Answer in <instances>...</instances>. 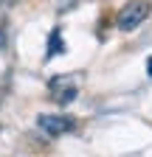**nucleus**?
Masks as SVG:
<instances>
[{"label": "nucleus", "instance_id": "1", "mask_svg": "<svg viewBox=\"0 0 152 157\" xmlns=\"http://www.w3.org/2000/svg\"><path fill=\"white\" fill-rule=\"evenodd\" d=\"M146 17H149V3L146 0H132L118 14V28L121 31H132V28H138Z\"/></svg>", "mask_w": 152, "mask_h": 157}, {"label": "nucleus", "instance_id": "5", "mask_svg": "<svg viewBox=\"0 0 152 157\" xmlns=\"http://www.w3.org/2000/svg\"><path fill=\"white\" fill-rule=\"evenodd\" d=\"M146 73L152 76V59H149V62H146Z\"/></svg>", "mask_w": 152, "mask_h": 157}, {"label": "nucleus", "instance_id": "2", "mask_svg": "<svg viewBox=\"0 0 152 157\" xmlns=\"http://www.w3.org/2000/svg\"><path fill=\"white\" fill-rule=\"evenodd\" d=\"M37 126H40L45 135L56 137V135L68 132V129L73 126V121H70V118H65V115H40V118H37Z\"/></svg>", "mask_w": 152, "mask_h": 157}, {"label": "nucleus", "instance_id": "3", "mask_svg": "<svg viewBox=\"0 0 152 157\" xmlns=\"http://www.w3.org/2000/svg\"><path fill=\"white\" fill-rule=\"evenodd\" d=\"M59 51H65V45H62V39H59V31H54L51 34V45H48V59L56 56Z\"/></svg>", "mask_w": 152, "mask_h": 157}, {"label": "nucleus", "instance_id": "4", "mask_svg": "<svg viewBox=\"0 0 152 157\" xmlns=\"http://www.w3.org/2000/svg\"><path fill=\"white\" fill-rule=\"evenodd\" d=\"M73 95H76V87H68V90H65V93L59 95V104H68V101H70Z\"/></svg>", "mask_w": 152, "mask_h": 157}]
</instances>
